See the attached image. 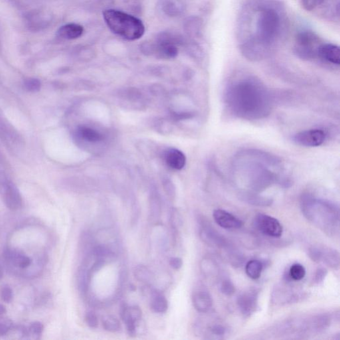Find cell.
<instances>
[{
  "instance_id": "obj_22",
  "label": "cell",
  "mask_w": 340,
  "mask_h": 340,
  "mask_svg": "<svg viewBox=\"0 0 340 340\" xmlns=\"http://www.w3.org/2000/svg\"><path fill=\"white\" fill-rule=\"evenodd\" d=\"M150 308L156 313H164L168 308V300L162 294L155 292L151 299Z\"/></svg>"
},
{
  "instance_id": "obj_25",
  "label": "cell",
  "mask_w": 340,
  "mask_h": 340,
  "mask_svg": "<svg viewBox=\"0 0 340 340\" xmlns=\"http://www.w3.org/2000/svg\"><path fill=\"white\" fill-rule=\"evenodd\" d=\"M330 1L335 3V0H300L302 7L308 11H313L318 7H324V5L330 6Z\"/></svg>"
},
{
  "instance_id": "obj_7",
  "label": "cell",
  "mask_w": 340,
  "mask_h": 340,
  "mask_svg": "<svg viewBox=\"0 0 340 340\" xmlns=\"http://www.w3.org/2000/svg\"><path fill=\"white\" fill-rule=\"evenodd\" d=\"M249 168H244L247 176L248 186L254 192H261L270 186L274 180V174L263 166L262 163L255 162L248 165Z\"/></svg>"
},
{
  "instance_id": "obj_1",
  "label": "cell",
  "mask_w": 340,
  "mask_h": 340,
  "mask_svg": "<svg viewBox=\"0 0 340 340\" xmlns=\"http://www.w3.org/2000/svg\"><path fill=\"white\" fill-rule=\"evenodd\" d=\"M287 12L278 0H248L238 13L236 41L248 60L260 61L275 52L285 38Z\"/></svg>"
},
{
  "instance_id": "obj_13",
  "label": "cell",
  "mask_w": 340,
  "mask_h": 340,
  "mask_svg": "<svg viewBox=\"0 0 340 340\" xmlns=\"http://www.w3.org/2000/svg\"><path fill=\"white\" fill-rule=\"evenodd\" d=\"M213 216L216 224L226 229H236L241 227L243 225L241 220L225 210H215Z\"/></svg>"
},
{
  "instance_id": "obj_28",
  "label": "cell",
  "mask_w": 340,
  "mask_h": 340,
  "mask_svg": "<svg viewBox=\"0 0 340 340\" xmlns=\"http://www.w3.org/2000/svg\"><path fill=\"white\" fill-rule=\"evenodd\" d=\"M288 275L290 279L293 280L294 281H299L303 279L306 275L305 268L301 264H293L290 266Z\"/></svg>"
},
{
  "instance_id": "obj_29",
  "label": "cell",
  "mask_w": 340,
  "mask_h": 340,
  "mask_svg": "<svg viewBox=\"0 0 340 340\" xmlns=\"http://www.w3.org/2000/svg\"><path fill=\"white\" fill-rule=\"evenodd\" d=\"M41 83L39 79L29 78L24 81V88L27 91L31 93H36L40 91Z\"/></svg>"
},
{
  "instance_id": "obj_20",
  "label": "cell",
  "mask_w": 340,
  "mask_h": 340,
  "mask_svg": "<svg viewBox=\"0 0 340 340\" xmlns=\"http://www.w3.org/2000/svg\"><path fill=\"white\" fill-rule=\"evenodd\" d=\"M9 261L17 267L26 268L31 265V260L28 256L18 250H10L7 252Z\"/></svg>"
},
{
  "instance_id": "obj_41",
  "label": "cell",
  "mask_w": 340,
  "mask_h": 340,
  "mask_svg": "<svg viewBox=\"0 0 340 340\" xmlns=\"http://www.w3.org/2000/svg\"><path fill=\"white\" fill-rule=\"evenodd\" d=\"M6 312V309L3 305L0 304V317Z\"/></svg>"
},
{
  "instance_id": "obj_14",
  "label": "cell",
  "mask_w": 340,
  "mask_h": 340,
  "mask_svg": "<svg viewBox=\"0 0 340 340\" xmlns=\"http://www.w3.org/2000/svg\"><path fill=\"white\" fill-rule=\"evenodd\" d=\"M192 302L195 309L200 313L208 312L212 308L213 304L212 296L208 290L204 288H200L194 292Z\"/></svg>"
},
{
  "instance_id": "obj_16",
  "label": "cell",
  "mask_w": 340,
  "mask_h": 340,
  "mask_svg": "<svg viewBox=\"0 0 340 340\" xmlns=\"http://www.w3.org/2000/svg\"><path fill=\"white\" fill-rule=\"evenodd\" d=\"M164 158L168 166L174 170H182L186 166V157L182 151L178 149H168L165 152Z\"/></svg>"
},
{
  "instance_id": "obj_35",
  "label": "cell",
  "mask_w": 340,
  "mask_h": 340,
  "mask_svg": "<svg viewBox=\"0 0 340 340\" xmlns=\"http://www.w3.org/2000/svg\"><path fill=\"white\" fill-rule=\"evenodd\" d=\"M210 330L211 333L217 336H224L227 332L226 327L222 324H214V325L211 326Z\"/></svg>"
},
{
  "instance_id": "obj_37",
  "label": "cell",
  "mask_w": 340,
  "mask_h": 340,
  "mask_svg": "<svg viewBox=\"0 0 340 340\" xmlns=\"http://www.w3.org/2000/svg\"><path fill=\"white\" fill-rule=\"evenodd\" d=\"M172 115L173 118L176 119L177 120H185V119L191 118L194 116V113H173Z\"/></svg>"
},
{
  "instance_id": "obj_3",
  "label": "cell",
  "mask_w": 340,
  "mask_h": 340,
  "mask_svg": "<svg viewBox=\"0 0 340 340\" xmlns=\"http://www.w3.org/2000/svg\"><path fill=\"white\" fill-rule=\"evenodd\" d=\"M300 206L306 219L326 233L336 234L339 229L340 210L336 204L304 194Z\"/></svg>"
},
{
  "instance_id": "obj_21",
  "label": "cell",
  "mask_w": 340,
  "mask_h": 340,
  "mask_svg": "<svg viewBox=\"0 0 340 340\" xmlns=\"http://www.w3.org/2000/svg\"><path fill=\"white\" fill-rule=\"evenodd\" d=\"M240 197L244 202L254 206L269 207L273 203L272 199L264 198L252 193L244 192Z\"/></svg>"
},
{
  "instance_id": "obj_19",
  "label": "cell",
  "mask_w": 340,
  "mask_h": 340,
  "mask_svg": "<svg viewBox=\"0 0 340 340\" xmlns=\"http://www.w3.org/2000/svg\"><path fill=\"white\" fill-rule=\"evenodd\" d=\"M77 136L81 140L87 141V142L90 143L99 142L103 140L102 134H101L99 131L89 126H79L77 128Z\"/></svg>"
},
{
  "instance_id": "obj_31",
  "label": "cell",
  "mask_w": 340,
  "mask_h": 340,
  "mask_svg": "<svg viewBox=\"0 0 340 340\" xmlns=\"http://www.w3.org/2000/svg\"><path fill=\"white\" fill-rule=\"evenodd\" d=\"M1 299L6 303H10L12 301L13 294L12 289L9 286L5 285L1 288Z\"/></svg>"
},
{
  "instance_id": "obj_8",
  "label": "cell",
  "mask_w": 340,
  "mask_h": 340,
  "mask_svg": "<svg viewBox=\"0 0 340 340\" xmlns=\"http://www.w3.org/2000/svg\"><path fill=\"white\" fill-rule=\"evenodd\" d=\"M254 225L262 233L270 237H280L283 232V227L279 221L268 215H256L254 218Z\"/></svg>"
},
{
  "instance_id": "obj_5",
  "label": "cell",
  "mask_w": 340,
  "mask_h": 340,
  "mask_svg": "<svg viewBox=\"0 0 340 340\" xmlns=\"http://www.w3.org/2000/svg\"><path fill=\"white\" fill-rule=\"evenodd\" d=\"M180 37L170 33H162L154 42L146 43L142 46L143 51L147 54L156 55L163 59H174L178 56V44Z\"/></svg>"
},
{
  "instance_id": "obj_17",
  "label": "cell",
  "mask_w": 340,
  "mask_h": 340,
  "mask_svg": "<svg viewBox=\"0 0 340 340\" xmlns=\"http://www.w3.org/2000/svg\"><path fill=\"white\" fill-rule=\"evenodd\" d=\"M84 28L82 25L71 23L63 25L57 31V35L59 38L65 40H73L82 36Z\"/></svg>"
},
{
  "instance_id": "obj_32",
  "label": "cell",
  "mask_w": 340,
  "mask_h": 340,
  "mask_svg": "<svg viewBox=\"0 0 340 340\" xmlns=\"http://www.w3.org/2000/svg\"><path fill=\"white\" fill-rule=\"evenodd\" d=\"M85 322H86L87 326L90 328H95L99 325L98 317H97L96 314L93 312H87L85 315Z\"/></svg>"
},
{
  "instance_id": "obj_4",
  "label": "cell",
  "mask_w": 340,
  "mask_h": 340,
  "mask_svg": "<svg viewBox=\"0 0 340 340\" xmlns=\"http://www.w3.org/2000/svg\"><path fill=\"white\" fill-rule=\"evenodd\" d=\"M103 14L109 29L126 40H138L144 35V23L136 17L113 9H106Z\"/></svg>"
},
{
  "instance_id": "obj_42",
  "label": "cell",
  "mask_w": 340,
  "mask_h": 340,
  "mask_svg": "<svg viewBox=\"0 0 340 340\" xmlns=\"http://www.w3.org/2000/svg\"><path fill=\"white\" fill-rule=\"evenodd\" d=\"M3 270L1 268V266H0V279L3 277Z\"/></svg>"
},
{
  "instance_id": "obj_15",
  "label": "cell",
  "mask_w": 340,
  "mask_h": 340,
  "mask_svg": "<svg viewBox=\"0 0 340 340\" xmlns=\"http://www.w3.org/2000/svg\"><path fill=\"white\" fill-rule=\"evenodd\" d=\"M200 236L203 241L208 245L224 248L228 247L226 240L214 228L204 227L201 229Z\"/></svg>"
},
{
  "instance_id": "obj_18",
  "label": "cell",
  "mask_w": 340,
  "mask_h": 340,
  "mask_svg": "<svg viewBox=\"0 0 340 340\" xmlns=\"http://www.w3.org/2000/svg\"><path fill=\"white\" fill-rule=\"evenodd\" d=\"M340 261V253L338 250L331 248L320 247V262H323L330 267L338 269Z\"/></svg>"
},
{
  "instance_id": "obj_11",
  "label": "cell",
  "mask_w": 340,
  "mask_h": 340,
  "mask_svg": "<svg viewBox=\"0 0 340 340\" xmlns=\"http://www.w3.org/2000/svg\"><path fill=\"white\" fill-rule=\"evenodd\" d=\"M317 59L324 62L340 65V51L338 45L332 43L322 42L318 47Z\"/></svg>"
},
{
  "instance_id": "obj_33",
  "label": "cell",
  "mask_w": 340,
  "mask_h": 340,
  "mask_svg": "<svg viewBox=\"0 0 340 340\" xmlns=\"http://www.w3.org/2000/svg\"><path fill=\"white\" fill-rule=\"evenodd\" d=\"M328 274V270L325 268H320L316 270L314 275V281L316 284H320L323 282Z\"/></svg>"
},
{
  "instance_id": "obj_40",
  "label": "cell",
  "mask_w": 340,
  "mask_h": 340,
  "mask_svg": "<svg viewBox=\"0 0 340 340\" xmlns=\"http://www.w3.org/2000/svg\"><path fill=\"white\" fill-rule=\"evenodd\" d=\"M156 126L159 127L158 130L162 131V132H167V131L170 130V127L168 122H163V121L159 123Z\"/></svg>"
},
{
  "instance_id": "obj_24",
  "label": "cell",
  "mask_w": 340,
  "mask_h": 340,
  "mask_svg": "<svg viewBox=\"0 0 340 340\" xmlns=\"http://www.w3.org/2000/svg\"><path fill=\"white\" fill-rule=\"evenodd\" d=\"M134 274L135 278L138 281L146 284L152 283L154 278V274L152 271L144 265L136 266L134 270Z\"/></svg>"
},
{
  "instance_id": "obj_9",
  "label": "cell",
  "mask_w": 340,
  "mask_h": 340,
  "mask_svg": "<svg viewBox=\"0 0 340 340\" xmlns=\"http://www.w3.org/2000/svg\"><path fill=\"white\" fill-rule=\"evenodd\" d=\"M258 294L256 288H250L240 293L237 298V305L240 312L245 317H249L258 308Z\"/></svg>"
},
{
  "instance_id": "obj_27",
  "label": "cell",
  "mask_w": 340,
  "mask_h": 340,
  "mask_svg": "<svg viewBox=\"0 0 340 340\" xmlns=\"http://www.w3.org/2000/svg\"><path fill=\"white\" fill-rule=\"evenodd\" d=\"M103 326L105 330L110 332L119 331L121 328V324L118 318L114 316H105L103 318Z\"/></svg>"
},
{
  "instance_id": "obj_30",
  "label": "cell",
  "mask_w": 340,
  "mask_h": 340,
  "mask_svg": "<svg viewBox=\"0 0 340 340\" xmlns=\"http://www.w3.org/2000/svg\"><path fill=\"white\" fill-rule=\"evenodd\" d=\"M220 290L223 294L227 296L233 295L236 291L233 283L228 279L223 280L221 283Z\"/></svg>"
},
{
  "instance_id": "obj_2",
  "label": "cell",
  "mask_w": 340,
  "mask_h": 340,
  "mask_svg": "<svg viewBox=\"0 0 340 340\" xmlns=\"http://www.w3.org/2000/svg\"><path fill=\"white\" fill-rule=\"evenodd\" d=\"M226 104L235 116L246 120H259L272 110L269 93L256 79L246 78L235 81L228 87Z\"/></svg>"
},
{
  "instance_id": "obj_34",
  "label": "cell",
  "mask_w": 340,
  "mask_h": 340,
  "mask_svg": "<svg viewBox=\"0 0 340 340\" xmlns=\"http://www.w3.org/2000/svg\"><path fill=\"white\" fill-rule=\"evenodd\" d=\"M12 322L9 320H0V336H5L11 330Z\"/></svg>"
},
{
  "instance_id": "obj_12",
  "label": "cell",
  "mask_w": 340,
  "mask_h": 340,
  "mask_svg": "<svg viewBox=\"0 0 340 340\" xmlns=\"http://www.w3.org/2000/svg\"><path fill=\"white\" fill-rule=\"evenodd\" d=\"M120 314L123 321L126 324L129 334L130 335H134L138 322L142 319V310L136 306H130V307L124 306Z\"/></svg>"
},
{
  "instance_id": "obj_36",
  "label": "cell",
  "mask_w": 340,
  "mask_h": 340,
  "mask_svg": "<svg viewBox=\"0 0 340 340\" xmlns=\"http://www.w3.org/2000/svg\"><path fill=\"white\" fill-rule=\"evenodd\" d=\"M43 330V324L39 322H33L29 327V331L35 335H39L42 333Z\"/></svg>"
},
{
  "instance_id": "obj_38",
  "label": "cell",
  "mask_w": 340,
  "mask_h": 340,
  "mask_svg": "<svg viewBox=\"0 0 340 340\" xmlns=\"http://www.w3.org/2000/svg\"><path fill=\"white\" fill-rule=\"evenodd\" d=\"M169 263H170L171 267L174 268V269L179 270L182 268L183 260L182 258L179 257H172L170 258Z\"/></svg>"
},
{
  "instance_id": "obj_23",
  "label": "cell",
  "mask_w": 340,
  "mask_h": 340,
  "mask_svg": "<svg viewBox=\"0 0 340 340\" xmlns=\"http://www.w3.org/2000/svg\"><path fill=\"white\" fill-rule=\"evenodd\" d=\"M263 264L258 260H250L245 266V271L248 277L251 279H258L261 276Z\"/></svg>"
},
{
  "instance_id": "obj_6",
  "label": "cell",
  "mask_w": 340,
  "mask_h": 340,
  "mask_svg": "<svg viewBox=\"0 0 340 340\" xmlns=\"http://www.w3.org/2000/svg\"><path fill=\"white\" fill-rule=\"evenodd\" d=\"M322 42L323 41L320 37L312 31H300L294 39V54L302 60H314L317 59L318 47Z\"/></svg>"
},
{
  "instance_id": "obj_10",
  "label": "cell",
  "mask_w": 340,
  "mask_h": 340,
  "mask_svg": "<svg viewBox=\"0 0 340 340\" xmlns=\"http://www.w3.org/2000/svg\"><path fill=\"white\" fill-rule=\"evenodd\" d=\"M326 134L320 129L302 131L294 136V142L300 146L317 147L321 146L325 140Z\"/></svg>"
},
{
  "instance_id": "obj_39",
  "label": "cell",
  "mask_w": 340,
  "mask_h": 340,
  "mask_svg": "<svg viewBox=\"0 0 340 340\" xmlns=\"http://www.w3.org/2000/svg\"><path fill=\"white\" fill-rule=\"evenodd\" d=\"M164 190L166 191L167 195H168L170 198H174L175 196V189L173 187L172 183L170 182L164 183Z\"/></svg>"
},
{
  "instance_id": "obj_26",
  "label": "cell",
  "mask_w": 340,
  "mask_h": 340,
  "mask_svg": "<svg viewBox=\"0 0 340 340\" xmlns=\"http://www.w3.org/2000/svg\"><path fill=\"white\" fill-rule=\"evenodd\" d=\"M162 7L164 12L170 15H178L182 10V5L176 0H164Z\"/></svg>"
}]
</instances>
